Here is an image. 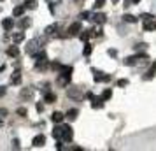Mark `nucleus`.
<instances>
[{
    "label": "nucleus",
    "instance_id": "obj_1",
    "mask_svg": "<svg viewBox=\"0 0 156 151\" xmlns=\"http://www.w3.org/2000/svg\"><path fill=\"white\" fill-rule=\"evenodd\" d=\"M42 46H44V39H34V40H30V42L26 44V55L35 56L40 49H42Z\"/></svg>",
    "mask_w": 156,
    "mask_h": 151
},
{
    "label": "nucleus",
    "instance_id": "obj_2",
    "mask_svg": "<svg viewBox=\"0 0 156 151\" xmlns=\"http://www.w3.org/2000/svg\"><path fill=\"white\" fill-rule=\"evenodd\" d=\"M72 70H74V69H72L70 65H69V67H61V70H60V77H58V84L60 86H69Z\"/></svg>",
    "mask_w": 156,
    "mask_h": 151
},
{
    "label": "nucleus",
    "instance_id": "obj_3",
    "mask_svg": "<svg viewBox=\"0 0 156 151\" xmlns=\"http://www.w3.org/2000/svg\"><path fill=\"white\" fill-rule=\"evenodd\" d=\"M91 72H93V79H95L97 83H102V81H104V83H105V81H111V76H109V74H104V72H100V70H97V69H93Z\"/></svg>",
    "mask_w": 156,
    "mask_h": 151
},
{
    "label": "nucleus",
    "instance_id": "obj_4",
    "mask_svg": "<svg viewBox=\"0 0 156 151\" xmlns=\"http://www.w3.org/2000/svg\"><path fill=\"white\" fill-rule=\"evenodd\" d=\"M46 62H47V56H46V53H44V51H39V53L35 55V67H37V69L44 67V65H46Z\"/></svg>",
    "mask_w": 156,
    "mask_h": 151
},
{
    "label": "nucleus",
    "instance_id": "obj_5",
    "mask_svg": "<svg viewBox=\"0 0 156 151\" xmlns=\"http://www.w3.org/2000/svg\"><path fill=\"white\" fill-rule=\"evenodd\" d=\"M5 37L11 39V42H12V44H20L21 40L25 39V34H23V32H16V34H7Z\"/></svg>",
    "mask_w": 156,
    "mask_h": 151
},
{
    "label": "nucleus",
    "instance_id": "obj_6",
    "mask_svg": "<svg viewBox=\"0 0 156 151\" xmlns=\"http://www.w3.org/2000/svg\"><path fill=\"white\" fill-rule=\"evenodd\" d=\"M72 137H74L72 128H70L69 125H63V135H61V139H63V141H67V142H70V141H72Z\"/></svg>",
    "mask_w": 156,
    "mask_h": 151
},
{
    "label": "nucleus",
    "instance_id": "obj_7",
    "mask_svg": "<svg viewBox=\"0 0 156 151\" xmlns=\"http://www.w3.org/2000/svg\"><path fill=\"white\" fill-rule=\"evenodd\" d=\"M58 25L55 23V25H49L46 30H44V34H46V37H53V35H56V32H58Z\"/></svg>",
    "mask_w": 156,
    "mask_h": 151
},
{
    "label": "nucleus",
    "instance_id": "obj_8",
    "mask_svg": "<svg viewBox=\"0 0 156 151\" xmlns=\"http://www.w3.org/2000/svg\"><path fill=\"white\" fill-rule=\"evenodd\" d=\"M32 144H34V148H40V146H44L46 144V137L40 133V135H35L34 137V141H32Z\"/></svg>",
    "mask_w": 156,
    "mask_h": 151
},
{
    "label": "nucleus",
    "instance_id": "obj_9",
    "mask_svg": "<svg viewBox=\"0 0 156 151\" xmlns=\"http://www.w3.org/2000/svg\"><path fill=\"white\" fill-rule=\"evenodd\" d=\"M79 32H81V23H79V21L72 23V25L69 26V35H77Z\"/></svg>",
    "mask_w": 156,
    "mask_h": 151
},
{
    "label": "nucleus",
    "instance_id": "obj_10",
    "mask_svg": "<svg viewBox=\"0 0 156 151\" xmlns=\"http://www.w3.org/2000/svg\"><path fill=\"white\" fill-rule=\"evenodd\" d=\"M144 30H146V32H155L156 30V21L155 19H147V21H144Z\"/></svg>",
    "mask_w": 156,
    "mask_h": 151
},
{
    "label": "nucleus",
    "instance_id": "obj_11",
    "mask_svg": "<svg viewBox=\"0 0 156 151\" xmlns=\"http://www.w3.org/2000/svg\"><path fill=\"white\" fill-rule=\"evenodd\" d=\"M90 19L95 21V23H104L105 21V14H102V12H91Z\"/></svg>",
    "mask_w": 156,
    "mask_h": 151
},
{
    "label": "nucleus",
    "instance_id": "obj_12",
    "mask_svg": "<svg viewBox=\"0 0 156 151\" xmlns=\"http://www.w3.org/2000/svg\"><path fill=\"white\" fill-rule=\"evenodd\" d=\"M91 102H93V104H91L93 109H100V107H104V98H102V97H93Z\"/></svg>",
    "mask_w": 156,
    "mask_h": 151
},
{
    "label": "nucleus",
    "instance_id": "obj_13",
    "mask_svg": "<svg viewBox=\"0 0 156 151\" xmlns=\"http://www.w3.org/2000/svg\"><path fill=\"white\" fill-rule=\"evenodd\" d=\"M2 26H4V30H5V32H11V30H12V26H14V21H12L11 18H5L4 21H2Z\"/></svg>",
    "mask_w": 156,
    "mask_h": 151
},
{
    "label": "nucleus",
    "instance_id": "obj_14",
    "mask_svg": "<svg viewBox=\"0 0 156 151\" xmlns=\"http://www.w3.org/2000/svg\"><path fill=\"white\" fill-rule=\"evenodd\" d=\"M69 97H70V98H82L81 88H69Z\"/></svg>",
    "mask_w": 156,
    "mask_h": 151
},
{
    "label": "nucleus",
    "instance_id": "obj_15",
    "mask_svg": "<svg viewBox=\"0 0 156 151\" xmlns=\"http://www.w3.org/2000/svg\"><path fill=\"white\" fill-rule=\"evenodd\" d=\"M11 83H12V84H20V83H21V74H20V70L12 72V76H11Z\"/></svg>",
    "mask_w": 156,
    "mask_h": 151
},
{
    "label": "nucleus",
    "instance_id": "obj_16",
    "mask_svg": "<svg viewBox=\"0 0 156 151\" xmlns=\"http://www.w3.org/2000/svg\"><path fill=\"white\" fill-rule=\"evenodd\" d=\"M25 5H18V7H14V11H12V16H16V18H20V16H23V12H25Z\"/></svg>",
    "mask_w": 156,
    "mask_h": 151
},
{
    "label": "nucleus",
    "instance_id": "obj_17",
    "mask_svg": "<svg viewBox=\"0 0 156 151\" xmlns=\"http://www.w3.org/2000/svg\"><path fill=\"white\" fill-rule=\"evenodd\" d=\"M61 135H63V125L55 127V130H53V137H55V139H61Z\"/></svg>",
    "mask_w": 156,
    "mask_h": 151
},
{
    "label": "nucleus",
    "instance_id": "obj_18",
    "mask_svg": "<svg viewBox=\"0 0 156 151\" xmlns=\"http://www.w3.org/2000/svg\"><path fill=\"white\" fill-rule=\"evenodd\" d=\"M7 55H9V56H12V58H18L20 51H18V48H16V46H12V48H9V49H7Z\"/></svg>",
    "mask_w": 156,
    "mask_h": 151
},
{
    "label": "nucleus",
    "instance_id": "obj_19",
    "mask_svg": "<svg viewBox=\"0 0 156 151\" xmlns=\"http://www.w3.org/2000/svg\"><path fill=\"white\" fill-rule=\"evenodd\" d=\"M63 118H65V116H63L61 113H53V116H51V119H53L55 123H61V121H63Z\"/></svg>",
    "mask_w": 156,
    "mask_h": 151
},
{
    "label": "nucleus",
    "instance_id": "obj_20",
    "mask_svg": "<svg viewBox=\"0 0 156 151\" xmlns=\"http://www.w3.org/2000/svg\"><path fill=\"white\" fill-rule=\"evenodd\" d=\"M30 25H32V21H30V19H28V18H23V19H21V21H20V28H21V30H25V28H28Z\"/></svg>",
    "mask_w": 156,
    "mask_h": 151
},
{
    "label": "nucleus",
    "instance_id": "obj_21",
    "mask_svg": "<svg viewBox=\"0 0 156 151\" xmlns=\"http://www.w3.org/2000/svg\"><path fill=\"white\" fill-rule=\"evenodd\" d=\"M77 114H79L77 109H70V111L67 113V118H69V119L72 121V119H76V118H77Z\"/></svg>",
    "mask_w": 156,
    "mask_h": 151
},
{
    "label": "nucleus",
    "instance_id": "obj_22",
    "mask_svg": "<svg viewBox=\"0 0 156 151\" xmlns=\"http://www.w3.org/2000/svg\"><path fill=\"white\" fill-rule=\"evenodd\" d=\"M123 19H125L126 23H137V21H139V19H137L135 16H132V14H125V16H123Z\"/></svg>",
    "mask_w": 156,
    "mask_h": 151
},
{
    "label": "nucleus",
    "instance_id": "obj_23",
    "mask_svg": "<svg viewBox=\"0 0 156 151\" xmlns=\"http://www.w3.org/2000/svg\"><path fill=\"white\" fill-rule=\"evenodd\" d=\"M90 35H93V34H91V30H82V34H81L79 37H81V40H88Z\"/></svg>",
    "mask_w": 156,
    "mask_h": 151
},
{
    "label": "nucleus",
    "instance_id": "obj_24",
    "mask_svg": "<svg viewBox=\"0 0 156 151\" xmlns=\"http://www.w3.org/2000/svg\"><path fill=\"white\" fill-rule=\"evenodd\" d=\"M25 7H28V9H37V2H35V0H26V2H25Z\"/></svg>",
    "mask_w": 156,
    "mask_h": 151
},
{
    "label": "nucleus",
    "instance_id": "obj_25",
    "mask_svg": "<svg viewBox=\"0 0 156 151\" xmlns=\"http://www.w3.org/2000/svg\"><path fill=\"white\" fill-rule=\"evenodd\" d=\"M137 60H139V56H130V58H126V60H125V65H135Z\"/></svg>",
    "mask_w": 156,
    "mask_h": 151
},
{
    "label": "nucleus",
    "instance_id": "obj_26",
    "mask_svg": "<svg viewBox=\"0 0 156 151\" xmlns=\"http://www.w3.org/2000/svg\"><path fill=\"white\" fill-rule=\"evenodd\" d=\"M32 97V90L26 88V90H21V98H30Z\"/></svg>",
    "mask_w": 156,
    "mask_h": 151
},
{
    "label": "nucleus",
    "instance_id": "obj_27",
    "mask_svg": "<svg viewBox=\"0 0 156 151\" xmlns=\"http://www.w3.org/2000/svg\"><path fill=\"white\" fill-rule=\"evenodd\" d=\"M111 97H112V92H111V90H104V93H102V98H104V100H109Z\"/></svg>",
    "mask_w": 156,
    "mask_h": 151
},
{
    "label": "nucleus",
    "instance_id": "obj_28",
    "mask_svg": "<svg viewBox=\"0 0 156 151\" xmlns=\"http://www.w3.org/2000/svg\"><path fill=\"white\" fill-rule=\"evenodd\" d=\"M55 100H56L55 93H46V102H55Z\"/></svg>",
    "mask_w": 156,
    "mask_h": 151
},
{
    "label": "nucleus",
    "instance_id": "obj_29",
    "mask_svg": "<svg viewBox=\"0 0 156 151\" xmlns=\"http://www.w3.org/2000/svg\"><path fill=\"white\" fill-rule=\"evenodd\" d=\"M90 16H91V12H88V11H82V12L79 14V18L81 19H90Z\"/></svg>",
    "mask_w": 156,
    "mask_h": 151
},
{
    "label": "nucleus",
    "instance_id": "obj_30",
    "mask_svg": "<svg viewBox=\"0 0 156 151\" xmlns=\"http://www.w3.org/2000/svg\"><path fill=\"white\" fill-rule=\"evenodd\" d=\"M117 86H119V88L128 86V79H119V81H117Z\"/></svg>",
    "mask_w": 156,
    "mask_h": 151
},
{
    "label": "nucleus",
    "instance_id": "obj_31",
    "mask_svg": "<svg viewBox=\"0 0 156 151\" xmlns=\"http://www.w3.org/2000/svg\"><path fill=\"white\" fill-rule=\"evenodd\" d=\"M153 76H155V69H151V70H147V72H146V76H144V79H151Z\"/></svg>",
    "mask_w": 156,
    "mask_h": 151
},
{
    "label": "nucleus",
    "instance_id": "obj_32",
    "mask_svg": "<svg viewBox=\"0 0 156 151\" xmlns=\"http://www.w3.org/2000/svg\"><path fill=\"white\" fill-rule=\"evenodd\" d=\"M51 67H53V69H56V70H61V67H63V65L58 63V62H53V63H51Z\"/></svg>",
    "mask_w": 156,
    "mask_h": 151
},
{
    "label": "nucleus",
    "instance_id": "obj_33",
    "mask_svg": "<svg viewBox=\"0 0 156 151\" xmlns=\"http://www.w3.org/2000/svg\"><path fill=\"white\" fill-rule=\"evenodd\" d=\"M104 4H105V0H95V9H100Z\"/></svg>",
    "mask_w": 156,
    "mask_h": 151
},
{
    "label": "nucleus",
    "instance_id": "obj_34",
    "mask_svg": "<svg viewBox=\"0 0 156 151\" xmlns=\"http://www.w3.org/2000/svg\"><path fill=\"white\" fill-rule=\"evenodd\" d=\"M18 114L20 116H26V107H18Z\"/></svg>",
    "mask_w": 156,
    "mask_h": 151
},
{
    "label": "nucleus",
    "instance_id": "obj_35",
    "mask_svg": "<svg viewBox=\"0 0 156 151\" xmlns=\"http://www.w3.org/2000/svg\"><path fill=\"white\" fill-rule=\"evenodd\" d=\"M90 53H91V46H90V44H86V46H84V55L88 56Z\"/></svg>",
    "mask_w": 156,
    "mask_h": 151
},
{
    "label": "nucleus",
    "instance_id": "obj_36",
    "mask_svg": "<svg viewBox=\"0 0 156 151\" xmlns=\"http://www.w3.org/2000/svg\"><path fill=\"white\" fill-rule=\"evenodd\" d=\"M140 19H142V21H147V19H153V16H151V14H142Z\"/></svg>",
    "mask_w": 156,
    "mask_h": 151
},
{
    "label": "nucleus",
    "instance_id": "obj_37",
    "mask_svg": "<svg viewBox=\"0 0 156 151\" xmlns=\"http://www.w3.org/2000/svg\"><path fill=\"white\" fill-rule=\"evenodd\" d=\"M4 116H7V109H4V107H0V118H4Z\"/></svg>",
    "mask_w": 156,
    "mask_h": 151
},
{
    "label": "nucleus",
    "instance_id": "obj_38",
    "mask_svg": "<svg viewBox=\"0 0 156 151\" xmlns=\"http://www.w3.org/2000/svg\"><path fill=\"white\" fill-rule=\"evenodd\" d=\"M42 109H44V106H42V104H37V111H39V113H42Z\"/></svg>",
    "mask_w": 156,
    "mask_h": 151
},
{
    "label": "nucleus",
    "instance_id": "obj_39",
    "mask_svg": "<svg viewBox=\"0 0 156 151\" xmlns=\"http://www.w3.org/2000/svg\"><path fill=\"white\" fill-rule=\"evenodd\" d=\"M12 144H14V148H16V150H20V142H18L16 139H14V142H12Z\"/></svg>",
    "mask_w": 156,
    "mask_h": 151
},
{
    "label": "nucleus",
    "instance_id": "obj_40",
    "mask_svg": "<svg viewBox=\"0 0 156 151\" xmlns=\"http://www.w3.org/2000/svg\"><path fill=\"white\" fill-rule=\"evenodd\" d=\"M4 93H5V90H4V88H0V97H2Z\"/></svg>",
    "mask_w": 156,
    "mask_h": 151
},
{
    "label": "nucleus",
    "instance_id": "obj_41",
    "mask_svg": "<svg viewBox=\"0 0 156 151\" xmlns=\"http://www.w3.org/2000/svg\"><path fill=\"white\" fill-rule=\"evenodd\" d=\"M132 2H133V4H139V2H140V0H132Z\"/></svg>",
    "mask_w": 156,
    "mask_h": 151
},
{
    "label": "nucleus",
    "instance_id": "obj_42",
    "mask_svg": "<svg viewBox=\"0 0 156 151\" xmlns=\"http://www.w3.org/2000/svg\"><path fill=\"white\" fill-rule=\"evenodd\" d=\"M153 69H155V70H156V62H155V63H153Z\"/></svg>",
    "mask_w": 156,
    "mask_h": 151
},
{
    "label": "nucleus",
    "instance_id": "obj_43",
    "mask_svg": "<svg viewBox=\"0 0 156 151\" xmlns=\"http://www.w3.org/2000/svg\"><path fill=\"white\" fill-rule=\"evenodd\" d=\"M0 125H2V119H0Z\"/></svg>",
    "mask_w": 156,
    "mask_h": 151
},
{
    "label": "nucleus",
    "instance_id": "obj_44",
    "mask_svg": "<svg viewBox=\"0 0 156 151\" xmlns=\"http://www.w3.org/2000/svg\"><path fill=\"white\" fill-rule=\"evenodd\" d=\"M114 2H117V0H114Z\"/></svg>",
    "mask_w": 156,
    "mask_h": 151
},
{
    "label": "nucleus",
    "instance_id": "obj_45",
    "mask_svg": "<svg viewBox=\"0 0 156 151\" xmlns=\"http://www.w3.org/2000/svg\"><path fill=\"white\" fill-rule=\"evenodd\" d=\"M0 2H2V0H0Z\"/></svg>",
    "mask_w": 156,
    "mask_h": 151
}]
</instances>
